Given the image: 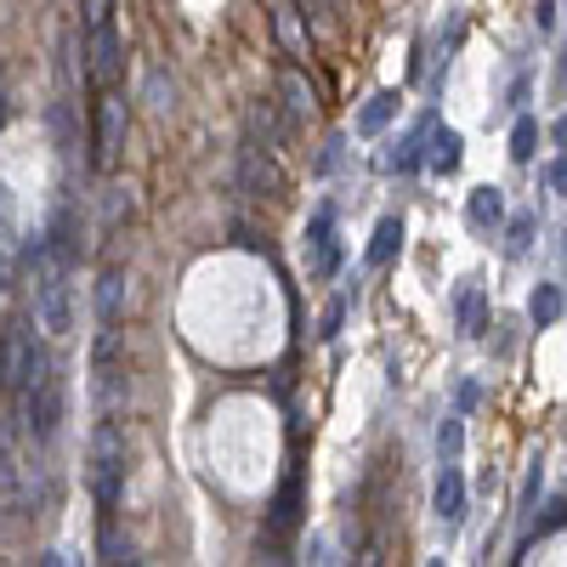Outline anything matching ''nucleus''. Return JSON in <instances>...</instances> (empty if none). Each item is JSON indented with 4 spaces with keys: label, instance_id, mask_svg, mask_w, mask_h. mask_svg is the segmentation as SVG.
Returning <instances> with one entry per match:
<instances>
[{
    "label": "nucleus",
    "instance_id": "1",
    "mask_svg": "<svg viewBox=\"0 0 567 567\" xmlns=\"http://www.w3.org/2000/svg\"><path fill=\"white\" fill-rule=\"evenodd\" d=\"M69 256L52 245H34V318L45 336H69L74 329V290H69Z\"/></svg>",
    "mask_w": 567,
    "mask_h": 567
},
{
    "label": "nucleus",
    "instance_id": "2",
    "mask_svg": "<svg viewBox=\"0 0 567 567\" xmlns=\"http://www.w3.org/2000/svg\"><path fill=\"white\" fill-rule=\"evenodd\" d=\"M85 483H91V499H97V511H114V505H120V488H125V437H120L114 420H103L97 432H91Z\"/></svg>",
    "mask_w": 567,
    "mask_h": 567
},
{
    "label": "nucleus",
    "instance_id": "3",
    "mask_svg": "<svg viewBox=\"0 0 567 567\" xmlns=\"http://www.w3.org/2000/svg\"><path fill=\"white\" fill-rule=\"evenodd\" d=\"M120 69H125V52H120V29H114V18L91 23V29H85V80L97 85V91H114Z\"/></svg>",
    "mask_w": 567,
    "mask_h": 567
},
{
    "label": "nucleus",
    "instance_id": "4",
    "mask_svg": "<svg viewBox=\"0 0 567 567\" xmlns=\"http://www.w3.org/2000/svg\"><path fill=\"white\" fill-rule=\"evenodd\" d=\"M125 97H114V91H103L97 103V136H91V165L97 171H114L120 165V148H125Z\"/></svg>",
    "mask_w": 567,
    "mask_h": 567
},
{
    "label": "nucleus",
    "instance_id": "5",
    "mask_svg": "<svg viewBox=\"0 0 567 567\" xmlns=\"http://www.w3.org/2000/svg\"><path fill=\"white\" fill-rule=\"evenodd\" d=\"M239 187L250 199H278L284 194V171L272 159V148H261V142H245L239 148Z\"/></svg>",
    "mask_w": 567,
    "mask_h": 567
},
{
    "label": "nucleus",
    "instance_id": "6",
    "mask_svg": "<svg viewBox=\"0 0 567 567\" xmlns=\"http://www.w3.org/2000/svg\"><path fill=\"white\" fill-rule=\"evenodd\" d=\"M34 358H40V347L23 336V329H0V392L12 398V392L29 381Z\"/></svg>",
    "mask_w": 567,
    "mask_h": 567
},
{
    "label": "nucleus",
    "instance_id": "7",
    "mask_svg": "<svg viewBox=\"0 0 567 567\" xmlns=\"http://www.w3.org/2000/svg\"><path fill=\"white\" fill-rule=\"evenodd\" d=\"M307 261H312V278H336L341 272V239H336V216L329 210H312L307 221Z\"/></svg>",
    "mask_w": 567,
    "mask_h": 567
},
{
    "label": "nucleus",
    "instance_id": "8",
    "mask_svg": "<svg viewBox=\"0 0 567 567\" xmlns=\"http://www.w3.org/2000/svg\"><path fill=\"white\" fill-rule=\"evenodd\" d=\"M301 528V471L290 465V477H284V488H278V499H272V523H267V539L272 545H284Z\"/></svg>",
    "mask_w": 567,
    "mask_h": 567
},
{
    "label": "nucleus",
    "instance_id": "9",
    "mask_svg": "<svg viewBox=\"0 0 567 567\" xmlns=\"http://www.w3.org/2000/svg\"><path fill=\"white\" fill-rule=\"evenodd\" d=\"M272 34H278V45H284L290 58H307V52H312V34H307V23H301L296 0H272Z\"/></svg>",
    "mask_w": 567,
    "mask_h": 567
},
{
    "label": "nucleus",
    "instance_id": "10",
    "mask_svg": "<svg viewBox=\"0 0 567 567\" xmlns=\"http://www.w3.org/2000/svg\"><path fill=\"white\" fill-rule=\"evenodd\" d=\"M278 97H284V114H290V120H312L318 114V91H312V80L301 69L278 74Z\"/></svg>",
    "mask_w": 567,
    "mask_h": 567
},
{
    "label": "nucleus",
    "instance_id": "11",
    "mask_svg": "<svg viewBox=\"0 0 567 567\" xmlns=\"http://www.w3.org/2000/svg\"><path fill=\"white\" fill-rule=\"evenodd\" d=\"M465 221L477 227V233L499 227V221H505V187H494V182L471 187V199H465Z\"/></svg>",
    "mask_w": 567,
    "mask_h": 567
},
{
    "label": "nucleus",
    "instance_id": "12",
    "mask_svg": "<svg viewBox=\"0 0 567 567\" xmlns=\"http://www.w3.org/2000/svg\"><path fill=\"white\" fill-rule=\"evenodd\" d=\"M432 511H437V523H460V516H465V477H460V471L454 465H443L437 471V488H432Z\"/></svg>",
    "mask_w": 567,
    "mask_h": 567
},
{
    "label": "nucleus",
    "instance_id": "13",
    "mask_svg": "<svg viewBox=\"0 0 567 567\" xmlns=\"http://www.w3.org/2000/svg\"><path fill=\"white\" fill-rule=\"evenodd\" d=\"M120 307H125V272L120 267H103V278H97V323L114 329L120 323Z\"/></svg>",
    "mask_w": 567,
    "mask_h": 567
},
{
    "label": "nucleus",
    "instance_id": "14",
    "mask_svg": "<svg viewBox=\"0 0 567 567\" xmlns=\"http://www.w3.org/2000/svg\"><path fill=\"white\" fill-rule=\"evenodd\" d=\"M392 114H398V91H374V97L363 103V114H358V136H381L392 125Z\"/></svg>",
    "mask_w": 567,
    "mask_h": 567
},
{
    "label": "nucleus",
    "instance_id": "15",
    "mask_svg": "<svg viewBox=\"0 0 567 567\" xmlns=\"http://www.w3.org/2000/svg\"><path fill=\"white\" fill-rule=\"evenodd\" d=\"M398 250H403V221L386 216L381 227H374V239H369V267H392Z\"/></svg>",
    "mask_w": 567,
    "mask_h": 567
},
{
    "label": "nucleus",
    "instance_id": "16",
    "mask_svg": "<svg viewBox=\"0 0 567 567\" xmlns=\"http://www.w3.org/2000/svg\"><path fill=\"white\" fill-rule=\"evenodd\" d=\"M250 131H256V142H261V148H284V120H278V109L272 103H256L250 109Z\"/></svg>",
    "mask_w": 567,
    "mask_h": 567
},
{
    "label": "nucleus",
    "instance_id": "17",
    "mask_svg": "<svg viewBox=\"0 0 567 567\" xmlns=\"http://www.w3.org/2000/svg\"><path fill=\"white\" fill-rule=\"evenodd\" d=\"M460 154H465V148H460V131H449V125L432 131V171L454 176V171H460Z\"/></svg>",
    "mask_w": 567,
    "mask_h": 567
},
{
    "label": "nucleus",
    "instance_id": "18",
    "mask_svg": "<svg viewBox=\"0 0 567 567\" xmlns=\"http://www.w3.org/2000/svg\"><path fill=\"white\" fill-rule=\"evenodd\" d=\"M561 290H556V284H539V290H534V301H528V318H534V329H550L556 318H561Z\"/></svg>",
    "mask_w": 567,
    "mask_h": 567
},
{
    "label": "nucleus",
    "instance_id": "19",
    "mask_svg": "<svg viewBox=\"0 0 567 567\" xmlns=\"http://www.w3.org/2000/svg\"><path fill=\"white\" fill-rule=\"evenodd\" d=\"M460 329H465V336H483V329H488V301H483V290H465V296H460Z\"/></svg>",
    "mask_w": 567,
    "mask_h": 567
},
{
    "label": "nucleus",
    "instance_id": "20",
    "mask_svg": "<svg viewBox=\"0 0 567 567\" xmlns=\"http://www.w3.org/2000/svg\"><path fill=\"white\" fill-rule=\"evenodd\" d=\"M534 148H539V125L523 114V120L511 125V159H516V165H528V159H534Z\"/></svg>",
    "mask_w": 567,
    "mask_h": 567
},
{
    "label": "nucleus",
    "instance_id": "21",
    "mask_svg": "<svg viewBox=\"0 0 567 567\" xmlns=\"http://www.w3.org/2000/svg\"><path fill=\"white\" fill-rule=\"evenodd\" d=\"M534 233H539V227H534V216H516V221H511V239H505V250H511V256H528Z\"/></svg>",
    "mask_w": 567,
    "mask_h": 567
},
{
    "label": "nucleus",
    "instance_id": "22",
    "mask_svg": "<svg viewBox=\"0 0 567 567\" xmlns=\"http://www.w3.org/2000/svg\"><path fill=\"white\" fill-rule=\"evenodd\" d=\"M460 443H465L460 420H443V432H437V454H443V465H454V460H460Z\"/></svg>",
    "mask_w": 567,
    "mask_h": 567
},
{
    "label": "nucleus",
    "instance_id": "23",
    "mask_svg": "<svg viewBox=\"0 0 567 567\" xmlns=\"http://www.w3.org/2000/svg\"><path fill=\"white\" fill-rule=\"evenodd\" d=\"M103 210H109V227H120V216H131V194H125V187H109Z\"/></svg>",
    "mask_w": 567,
    "mask_h": 567
},
{
    "label": "nucleus",
    "instance_id": "24",
    "mask_svg": "<svg viewBox=\"0 0 567 567\" xmlns=\"http://www.w3.org/2000/svg\"><path fill=\"white\" fill-rule=\"evenodd\" d=\"M539 488H545V460H534V465H528V477H523V511H534Z\"/></svg>",
    "mask_w": 567,
    "mask_h": 567
},
{
    "label": "nucleus",
    "instance_id": "25",
    "mask_svg": "<svg viewBox=\"0 0 567 567\" xmlns=\"http://www.w3.org/2000/svg\"><path fill=\"white\" fill-rule=\"evenodd\" d=\"M103 561H136V556H131V545H120V534H114V528H103Z\"/></svg>",
    "mask_w": 567,
    "mask_h": 567
},
{
    "label": "nucleus",
    "instance_id": "26",
    "mask_svg": "<svg viewBox=\"0 0 567 567\" xmlns=\"http://www.w3.org/2000/svg\"><path fill=\"white\" fill-rule=\"evenodd\" d=\"M550 187H556V194H561V199H567V154H561V159H556V165H550Z\"/></svg>",
    "mask_w": 567,
    "mask_h": 567
},
{
    "label": "nucleus",
    "instance_id": "27",
    "mask_svg": "<svg viewBox=\"0 0 567 567\" xmlns=\"http://www.w3.org/2000/svg\"><path fill=\"white\" fill-rule=\"evenodd\" d=\"M341 312H347L341 301H336V307H329V312H323V336H336V329H341Z\"/></svg>",
    "mask_w": 567,
    "mask_h": 567
},
{
    "label": "nucleus",
    "instance_id": "28",
    "mask_svg": "<svg viewBox=\"0 0 567 567\" xmlns=\"http://www.w3.org/2000/svg\"><path fill=\"white\" fill-rule=\"evenodd\" d=\"M556 142H561V148H567V114L556 120Z\"/></svg>",
    "mask_w": 567,
    "mask_h": 567
},
{
    "label": "nucleus",
    "instance_id": "29",
    "mask_svg": "<svg viewBox=\"0 0 567 567\" xmlns=\"http://www.w3.org/2000/svg\"><path fill=\"white\" fill-rule=\"evenodd\" d=\"M0 125H7V91H0Z\"/></svg>",
    "mask_w": 567,
    "mask_h": 567
}]
</instances>
